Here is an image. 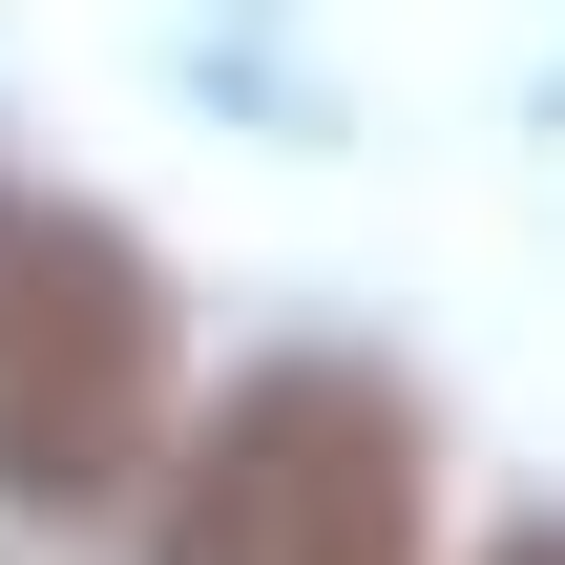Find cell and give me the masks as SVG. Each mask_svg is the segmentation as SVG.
I'll list each match as a JSON object with an SVG mask.
<instances>
[{
	"mask_svg": "<svg viewBox=\"0 0 565 565\" xmlns=\"http://www.w3.org/2000/svg\"><path fill=\"white\" fill-rule=\"evenodd\" d=\"M168 461V273L105 210L0 189V503H126Z\"/></svg>",
	"mask_w": 565,
	"mask_h": 565,
	"instance_id": "6da1fadb",
	"label": "cell"
},
{
	"mask_svg": "<svg viewBox=\"0 0 565 565\" xmlns=\"http://www.w3.org/2000/svg\"><path fill=\"white\" fill-rule=\"evenodd\" d=\"M147 565H419V419H398V377L273 356V377L189 440Z\"/></svg>",
	"mask_w": 565,
	"mask_h": 565,
	"instance_id": "7a4b0ae2",
	"label": "cell"
},
{
	"mask_svg": "<svg viewBox=\"0 0 565 565\" xmlns=\"http://www.w3.org/2000/svg\"><path fill=\"white\" fill-rule=\"evenodd\" d=\"M503 565H565V524H524V545H503Z\"/></svg>",
	"mask_w": 565,
	"mask_h": 565,
	"instance_id": "3957f363",
	"label": "cell"
}]
</instances>
